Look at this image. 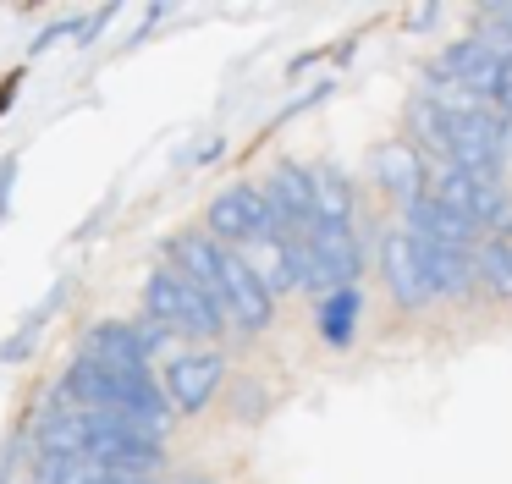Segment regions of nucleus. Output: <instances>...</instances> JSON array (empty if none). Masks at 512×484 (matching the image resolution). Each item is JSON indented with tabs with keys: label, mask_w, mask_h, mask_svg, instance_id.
<instances>
[{
	"label": "nucleus",
	"mask_w": 512,
	"mask_h": 484,
	"mask_svg": "<svg viewBox=\"0 0 512 484\" xmlns=\"http://www.w3.org/2000/svg\"><path fill=\"white\" fill-rule=\"evenodd\" d=\"M50 407H100V413L138 418L155 435H171V418H177L149 363H105L89 352H72L61 380L50 385Z\"/></svg>",
	"instance_id": "nucleus-1"
},
{
	"label": "nucleus",
	"mask_w": 512,
	"mask_h": 484,
	"mask_svg": "<svg viewBox=\"0 0 512 484\" xmlns=\"http://www.w3.org/2000/svg\"><path fill=\"white\" fill-rule=\"evenodd\" d=\"M149 325H160L166 336H188V341H204V347H215V341L226 336V314L204 297V286H193L182 270H171V264H155V270L144 275V314Z\"/></svg>",
	"instance_id": "nucleus-2"
},
{
	"label": "nucleus",
	"mask_w": 512,
	"mask_h": 484,
	"mask_svg": "<svg viewBox=\"0 0 512 484\" xmlns=\"http://www.w3.org/2000/svg\"><path fill=\"white\" fill-rule=\"evenodd\" d=\"M358 275H364V242H358V231L314 220L303 231V286L298 292L331 297L342 286H358Z\"/></svg>",
	"instance_id": "nucleus-3"
},
{
	"label": "nucleus",
	"mask_w": 512,
	"mask_h": 484,
	"mask_svg": "<svg viewBox=\"0 0 512 484\" xmlns=\"http://www.w3.org/2000/svg\"><path fill=\"white\" fill-rule=\"evenodd\" d=\"M276 220H270V204H265V187L254 182H232L210 198L204 209V237L221 242V248H248V242L270 237Z\"/></svg>",
	"instance_id": "nucleus-4"
},
{
	"label": "nucleus",
	"mask_w": 512,
	"mask_h": 484,
	"mask_svg": "<svg viewBox=\"0 0 512 484\" xmlns=\"http://www.w3.org/2000/svg\"><path fill=\"white\" fill-rule=\"evenodd\" d=\"M226 385V352L221 347H182L160 369V391H166L171 413H204L215 402V391Z\"/></svg>",
	"instance_id": "nucleus-5"
},
{
	"label": "nucleus",
	"mask_w": 512,
	"mask_h": 484,
	"mask_svg": "<svg viewBox=\"0 0 512 484\" xmlns=\"http://www.w3.org/2000/svg\"><path fill=\"white\" fill-rule=\"evenodd\" d=\"M424 193H430L435 204H446L452 215H463L468 226H479V231H496L501 220H507V187H501V176H479V171L441 165Z\"/></svg>",
	"instance_id": "nucleus-6"
},
{
	"label": "nucleus",
	"mask_w": 512,
	"mask_h": 484,
	"mask_svg": "<svg viewBox=\"0 0 512 484\" xmlns=\"http://www.w3.org/2000/svg\"><path fill=\"white\" fill-rule=\"evenodd\" d=\"M171 341L177 336H166V330L149 325V319H100V325H89L78 336V352L105 358V363H155Z\"/></svg>",
	"instance_id": "nucleus-7"
},
{
	"label": "nucleus",
	"mask_w": 512,
	"mask_h": 484,
	"mask_svg": "<svg viewBox=\"0 0 512 484\" xmlns=\"http://www.w3.org/2000/svg\"><path fill=\"white\" fill-rule=\"evenodd\" d=\"M221 297H226V325H237L243 336H259V330H270V319H276V297H270L265 281L243 264V253H232V248L221 253Z\"/></svg>",
	"instance_id": "nucleus-8"
},
{
	"label": "nucleus",
	"mask_w": 512,
	"mask_h": 484,
	"mask_svg": "<svg viewBox=\"0 0 512 484\" xmlns=\"http://www.w3.org/2000/svg\"><path fill=\"white\" fill-rule=\"evenodd\" d=\"M380 275H386V292L397 297L402 308H430L435 303L430 275H424V259H419V242L402 226L380 237Z\"/></svg>",
	"instance_id": "nucleus-9"
},
{
	"label": "nucleus",
	"mask_w": 512,
	"mask_h": 484,
	"mask_svg": "<svg viewBox=\"0 0 512 484\" xmlns=\"http://www.w3.org/2000/svg\"><path fill=\"white\" fill-rule=\"evenodd\" d=\"M265 204L276 231H303L314 226V171L298 160H281L276 171L265 176Z\"/></svg>",
	"instance_id": "nucleus-10"
},
{
	"label": "nucleus",
	"mask_w": 512,
	"mask_h": 484,
	"mask_svg": "<svg viewBox=\"0 0 512 484\" xmlns=\"http://www.w3.org/2000/svg\"><path fill=\"white\" fill-rule=\"evenodd\" d=\"M402 231H408L413 242H435V248H468V253H474L479 237H485V231L468 226L463 215H452L446 204H435L430 193H419L413 204H402Z\"/></svg>",
	"instance_id": "nucleus-11"
},
{
	"label": "nucleus",
	"mask_w": 512,
	"mask_h": 484,
	"mask_svg": "<svg viewBox=\"0 0 512 484\" xmlns=\"http://www.w3.org/2000/svg\"><path fill=\"white\" fill-rule=\"evenodd\" d=\"M375 182H380V193L386 198H397V204H413V198L430 187V165H424V154L413 149L408 138H397V143H380L375 149Z\"/></svg>",
	"instance_id": "nucleus-12"
},
{
	"label": "nucleus",
	"mask_w": 512,
	"mask_h": 484,
	"mask_svg": "<svg viewBox=\"0 0 512 484\" xmlns=\"http://www.w3.org/2000/svg\"><path fill=\"white\" fill-rule=\"evenodd\" d=\"M419 259H424V275H430L435 297H463V292L479 286V259L468 248H435V242H419Z\"/></svg>",
	"instance_id": "nucleus-13"
},
{
	"label": "nucleus",
	"mask_w": 512,
	"mask_h": 484,
	"mask_svg": "<svg viewBox=\"0 0 512 484\" xmlns=\"http://www.w3.org/2000/svg\"><path fill=\"white\" fill-rule=\"evenodd\" d=\"M309 171H314V220L353 226V182L336 165H309Z\"/></svg>",
	"instance_id": "nucleus-14"
},
{
	"label": "nucleus",
	"mask_w": 512,
	"mask_h": 484,
	"mask_svg": "<svg viewBox=\"0 0 512 484\" xmlns=\"http://www.w3.org/2000/svg\"><path fill=\"white\" fill-rule=\"evenodd\" d=\"M358 314H364V297H358V286H342V292L320 297V336L331 341V347H353V330H358Z\"/></svg>",
	"instance_id": "nucleus-15"
},
{
	"label": "nucleus",
	"mask_w": 512,
	"mask_h": 484,
	"mask_svg": "<svg viewBox=\"0 0 512 484\" xmlns=\"http://www.w3.org/2000/svg\"><path fill=\"white\" fill-rule=\"evenodd\" d=\"M474 259H479V286H485L490 297H501V303H512V242L490 237Z\"/></svg>",
	"instance_id": "nucleus-16"
},
{
	"label": "nucleus",
	"mask_w": 512,
	"mask_h": 484,
	"mask_svg": "<svg viewBox=\"0 0 512 484\" xmlns=\"http://www.w3.org/2000/svg\"><path fill=\"white\" fill-rule=\"evenodd\" d=\"M474 39L485 44V50H496L501 61H512V6H479Z\"/></svg>",
	"instance_id": "nucleus-17"
},
{
	"label": "nucleus",
	"mask_w": 512,
	"mask_h": 484,
	"mask_svg": "<svg viewBox=\"0 0 512 484\" xmlns=\"http://www.w3.org/2000/svg\"><path fill=\"white\" fill-rule=\"evenodd\" d=\"M45 319H50V308H45V303H39L34 314H23V325H17L12 336L0 341V363H28V358H34L39 336H45Z\"/></svg>",
	"instance_id": "nucleus-18"
},
{
	"label": "nucleus",
	"mask_w": 512,
	"mask_h": 484,
	"mask_svg": "<svg viewBox=\"0 0 512 484\" xmlns=\"http://www.w3.org/2000/svg\"><path fill=\"white\" fill-rule=\"evenodd\" d=\"M78 28H83V17L72 11V17H56V22H45V28L34 33V44H28V55H45L50 44H61V39H78Z\"/></svg>",
	"instance_id": "nucleus-19"
},
{
	"label": "nucleus",
	"mask_w": 512,
	"mask_h": 484,
	"mask_svg": "<svg viewBox=\"0 0 512 484\" xmlns=\"http://www.w3.org/2000/svg\"><path fill=\"white\" fill-rule=\"evenodd\" d=\"M28 457V424L6 429V446H0V484H12V468Z\"/></svg>",
	"instance_id": "nucleus-20"
},
{
	"label": "nucleus",
	"mask_w": 512,
	"mask_h": 484,
	"mask_svg": "<svg viewBox=\"0 0 512 484\" xmlns=\"http://www.w3.org/2000/svg\"><path fill=\"white\" fill-rule=\"evenodd\" d=\"M122 17V6H100V11H89V17H83V28H78V50H94V44H100V33L111 28V22Z\"/></svg>",
	"instance_id": "nucleus-21"
},
{
	"label": "nucleus",
	"mask_w": 512,
	"mask_h": 484,
	"mask_svg": "<svg viewBox=\"0 0 512 484\" xmlns=\"http://www.w3.org/2000/svg\"><path fill=\"white\" fill-rule=\"evenodd\" d=\"M232 407H237V418H248V424H254V418L265 413V391H259V385H248V380H237L232 385Z\"/></svg>",
	"instance_id": "nucleus-22"
},
{
	"label": "nucleus",
	"mask_w": 512,
	"mask_h": 484,
	"mask_svg": "<svg viewBox=\"0 0 512 484\" xmlns=\"http://www.w3.org/2000/svg\"><path fill=\"white\" fill-rule=\"evenodd\" d=\"M17 165H23V160H17V149H12V154H0V220L12 215V187H17Z\"/></svg>",
	"instance_id": "nucleus-23"
},
{
	"label": "nucleus",
	"mask_w": 512,
	"mask_h": 484,
	"mask_svg": "<svg viewBox=\"0 0 512 484\" xmlns=\"http://www.w3.org/2000/svg\"><path fill=\"white\" fill-rule=\"evenodd\" d=\"M17 88H23V66H12V72L0 77V116L17 105Z\"/></svg>",
	"instance_id": "nucleus-24"
},
{
	"label": "nucleus",
	"mask_w": 512,
	"mask_h": 484,
	"mask_svg": "<svg viewBox=\"0 0 512 484\" xmlns=\"http://www.w3.org/2000/svg\"><path fill=\"white\" fill-rule=\"evenodd\" d=\"M193 484H204V479H193Z\"/></svg>",
	"instance_id": "nucleus-25"
}]
</instances>
